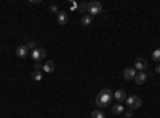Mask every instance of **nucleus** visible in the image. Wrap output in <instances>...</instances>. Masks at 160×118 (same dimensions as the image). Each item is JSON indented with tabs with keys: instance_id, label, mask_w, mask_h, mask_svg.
<instances>
[{
	"instance_id": "obj_1",
	"label": "nucleus",
	"mask_w": 160,
	"mask_h": 118,
	"mask_svg": "<svg viewBox=\"0 0 160 118\" xmlns=\"http://www.w3.org/2000/svg\"><path fill=\"white\" fill-rule=\"evenodd\" d=\"M112 98H114L112 90H109V88L102 90V91L96 96V105L99 107V109H104V107H107V105L112 102Z\"/></svg>"
},
{
	"instance_id": "obj_2",
	"label": "nucleus",
	"mask_w": 160,
	"mask_h": 118,
	"mask_svg": "<svg viewBox=\"0 0 160 118\" xmlns=\"http://www.w3.org/2000/svg\"><path fill=\"white\" fill-rule=\"evenodd\" d=\"M127 105L130 107V109L133 110V109H139V107L143 105V101H141V98L139 96H127Z\"/></svg>"
},
{
	"instance_id": "obj_3",
	"label": "nucleus",
	"mask_w": 160,
	"mask_h": 118,
	"mask_svg": "<svg viewBox=\"0 0 160 118\" xmlns=\"http://www.w3.org/2000/svg\"><path fill=\"white\" fill-rule=\"evenodd\" d=\"M102 13V5L99 2H96V0H93V2L88 3V15L90 16H95V15H99Z\"/></svg>"
},
{
	"instance_id": "obj_4",
	"label": "nucleus",
	"mask_w": 160,
	"mask_h": 118,
	"mask_svg": "<svg viewBox=\"0 0 160 118\" xmlns=\"http://www.w3.org/2000/svg\"><path fill=\"white\" fill-rule=\"evenodd\" d=\"M45 56H47V51H45L43 48H35V50H32V51H31V58L34 59V62L42 61Z\"/></svg>"
},
{
	"instance_id": "obj_5",
	"label": "nucleus",
	"mask_w": 160,
	"mask_h": 118,
	"mask_svg": "<svg viewBox=\"0 0 160 118\" xmlns=\"http://www.w3.org/2000/svg\"><path fill=\"white\" fill-rule=\"evenodd\" d=\"M16 56L21 58V59L27 58V56H29V48H27L26 45H19V46L16 48Z\"/></svg>"
},
{
	"instance_id": "obj_6",
	"label": "nucleus",
	"mask_w": 160,
	"mask_h": 118,
	"mask_svg": "<svg viewBox=\"0 0 160 118\" xmlns=\"http://www.w3.org/2000/svg\"><path fill=\"white\" fill-rule=\"evenodd\" d=\"M136 77V69L134 67H127L123 70V78L125 80H134Z\"/></svg>"
},
{
	"instance_id": "obj_7",
	"label": "nucleus",
	"mask_w": 160,
	"mask_h": 118,
	"mask_svg": "<svg viewBox=\"0 0 160 118\" xmlns=\"http://www.w3.org/2000/svg\"><path fill=\"white\" fill-rule=\"evenodd\" d=\"M134 69H136V70H139V72H144V70L147 69V62H146V59H143V58H138V59H136V62H134Z\"/></svg>"
},
{
	"instance_id": "obj_8",
	"label": "nucleus",
	"mask_w": 160,
	"mask_h": 118,
	"mask_svg": "<svg viewBox=\"0 0 160 118\" xmlns=\"http://www.w3.org/2000/svg\"><path fill=\"white\" fill-rule=\"evenodd\" d=\"M114 98H115L119 102H125L127 101V93H125V90H117L115 93H114Z\"/></svg>"
},
{
	"instance_id": "obj_9",
	"label": "nucleus",
	"mask_w": 160,
	"mask_h": 118,
	"mask_svg": "<svg viewBox=\"0 0 160 118\" xmlns=\"http://www.w3.org/2000/svg\"><path fill=\"white\" fill-rule=\"evenodd\" d=\"M146 80H147V75H146L144 72L136 73V77H134V83H136V85H143Z\"/></svg>"
},
{
	"instance_id": "obj_10",
	"label": "nucleus",
	"mask_w": 160,
	"mask_h": 118,
	"mask_svg": "<svg viewBox=\"0 0 160 118\" xmlns=\"http://www.w3.org/2000/svg\"><path fill=\"white\" fill-rule=\"evenodd\" d=\"M67 19H69V16H67V11H59V13H58V23H59L61 26L67 24Z\"/></svg>"
},
{
	"instance_id": "obj_11",
	"label": "nucleus",
	"mask_w": 160,
	"mask_h": 118,
	"mask_svg": "<svg viewBox=\"0 0 160 118\" xmlns=\"http://www.w3.org/2000/svg\"><path fill=\"white\" fill-rule=\"evenodd\" d=\"M91 23H93V16H90V15H83L80 18V24L82 26H90Z\"/></svg>"
},
{
	"instance_id": "obj_12",
	"label": "nucleus",
	"mask_w": 160,
	"mask_h": 118,
	"mask_svg": "<svg viewBox=\"0 0 160 118\" xmlns=\"http://www.w3.org/2000/svg\"><path fill=\"white\" fill-rule=\"evenodd\" d=\"M43 70L47 72V73H51V72L54 70V62H53V61L45 62V64H43Z\"/></svg>"
},
{
	"instance_id": "obj_13",
	"label": "nucleus",
	"mask_w": 160,
	"mask_h": 118,
	"mask_svg": "<svg viewBox=\"0 0 160 118\" xmlns=\"http://www.w3.org/2000/svg\"><path fill=\"white\" fill-rule=\"evenodd\" d=\"M91 118H106V115L102 110H93L91 112Z\"/></svg>"
},
{
	"instance_id": "obj_14",
	"label": "nucleus",
	"mask_w": 160,
	"mask_h": 118,
	"mask_svg": "<svg viewBox=\"0 0 160 118\" xmlns=\"http://www.w3.org/2000/svg\"><path fill=\"white\" fill-rule=\"evenodd\" d=\"M112 112L114 113H123V105L122 104H115V105H112Z\"/></svg>"
},
{
	"instance_id": "obj_15",
	"label": "nucleus",
	"mask_w": 160,
	"mask_h": 118,
	"mask_svg": "<svg viewBox=\"0 0 160 118\" xmlns=\"http://www.w3.org/2000/svg\"><path fill=\"white\" fill-rule=\"evenodd\" d=\"M32 78L35 80V81H40V80L43 78V77H42V72H40V70H34V72H32Z\"/></svg>"
},
{
	"instance_id": "obj_16",
	"label": "nucleus",
	"mask_w": 160,
	"mask_h": 118,
	"mask_svg": "<svg viewBox=\"0 0 160 118\" xmlns=\"http://www.w3.org/2000/svg\"><path fill=\"white\" fill-rule=\"evenodd\" d=\"M152 59L155 62H160V48H157V50L152 51Z\"/></svg>"
},
{
	"instance_id": "obj_17",
	"label": "nucleus",
	"mask_w": 160,
	"mask_h": 118,
	"mask_svg": "<svg viewBox=\"0 0 160 118\" xmlns=\"http://www.w3.org/2000/svg\"><path fill=\"white\" fill-rule=\"evenodd\" d=\"M77 10H78L80 13H88V3H80Z\"/></svg>"
},
{
	"instance_id": "obj_18",
	"label": "nucleus",
	"mask_w": 160,
	"mask_h": 118,
	"mask_svg": "<svg viewBox=\"0 0 160 118\" xmlns=\"http://www.w3.org/2000/svg\"><path fill=\"white\" fill-rule=\"evenodd\" d=\"M35 42H34V40H31V42H27V43H26V46L29 48V51H32V50H35Z\"/></svg>"
},
{
	"instance_id": "obj_19",
	"label": "nucleus",
	"mask_w": 160,
	"mask_h": 118,
	"mask_svg": "<svg viewBox=\"0 0 160 118\" xmlns=\"http://www.w3.org/2000/svg\"><path fill=\"white\" fill-rule=\"evenodd\" d=\"M34 67H35V70H40V69H43V64H42V61L34 62Z\"/></svg>"
},
{
	"instance_id": "obj_20",
	"label": "nucleus",
	"mask_w": 160,
	"mask_h": 118,
	"mask_svg": "<svg viewBox=\"0 0 160 118\" xmlns=\"http://www.w3.org/2000/svg\"><path fill=\"white\" fill-rule=\"evenodd\" d=\"M123 115H125V118H131V116H133L131 109H130V110H125V112H123Z\"/></svg>"
},
{
	"instance_id": "obj_21",
	"label": "nucleus",
	"mask_w": 160,
	"mask_h": 118,
	"mask_svg": "<svg viewBox=\"0 0 160 118\" xmlns=\"http://www.w3.org/2000/svg\"><path fill=\"white\" fill-rule=\"evenodd\" d=\"M50 10H51V11H54V13H59V11H58V7H56V5H51Z\"/></svg>"
},
{
	"instance_id": "obj_22",
	"label": "nucleus",
	"mask_w": 160,
	"mask_h": 118,
	"mask_svg": "<svg viewBox=\"0 0 160 118\" xmlns=\"http://www.w3.org/2000/svg\"><path fill=\"white\" fill-rule=\"evenodd\" d=\"M75 8H78V5H77L75 2H72V3H71V10H75Z\"/></svg>"
},
{
	"instance_id": "obj_23",
	"label": "nucleus",
	"mask_w": 160,
	"mask_h": 118,
	"mask_svg": "<svg viewBox=\"0 0 160 118\" xmlns=\"http://www.w3.org/2000/svg\"><path fill=\"white\" fill-rule=\"evenodd\" d=\"M155 72H157V73H158V75H160V64H158V66H157V67H155Z\"/></svg>"
}]
</instances>
